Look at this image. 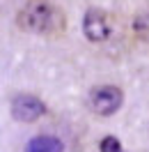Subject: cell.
<instances>
[{"label":"cell","instance_id":"6da1fadb","mask_svg":"<svg viewBox=\"0 0 149 152\" xmlns=\"http://www.w3.org/2000/svg\"><path fill=\"white\" fill-rule=\"evenodd\" d=\"M16 26L23 32L55 39L67 30V16L53 0H28L16 14Z\"/></svg>","mask_w":149,"mask_h":152},{"label":"cell","instance_id":"7a4b0ae2","mask_svg":"<svg viewBox=\"0 0 149 152\" xmlns=\"http://www.w3.org/2000/svg\"><path fill=\"white\" fill-rule=\"evenodd\" d=\"M87 104L92 108V113L106 118V115H112L122 108V104H124V92H122L117 86H99L90 92Z\"/></svg>","mask_w":149,"mask_h":152},{"label":"cell","instance_id":"3957f363","mask_svg":"<svg viewBox=\"0 0 149 152\" xmlns=\"http://www.w3.org/2000/svg\"><path fill=\"white\" fill-rule=\"evenodd\" d=\"M46 113V104L35 95H16L12 99V115L19 122H35Z\"/></svg>","mask_w":149,"mask_h":152},{"label":"cell","instance_id":"277c9868","mask_svg":"<svg viewBox=\"0 0 149 152\" xmlns=\"http://www.w3.org/2000/svg\"><path fill=\"white\" fill-rule=\"evenodd\" d=\"M83 32L94 44L106 42L110 37V16L103 10H87L83 19Z\"/></svg>","mask_w":149,"mask_h":152},{"label":"cell","instance_id":"5b68a950","mask_svg":"<svg viewBox=\"0 0 149 152\" xmlns=\"http://www.w3.org/2000/svg\"><path fill=\"white\" fill-rule=\"evenodd\" d=\"M25 152H64V145L55 136H35L28 143Z\"/></svg>","mask_w":149,"mask_h":152},{"label":"cell","instance_id":"8992f818","mask_svg":"<svg viewBox=\"0 0 149 152\" xmlns=\"http://www.w3.org/2000/svg\"><path fill=\"white\" fill-rule=\"evenodd\" d=\"M99 150L101 152H122V143L115 138V136H106L99 143Z\"/></svg>","mask_w":149,"mask_h":152}]
</instances>
